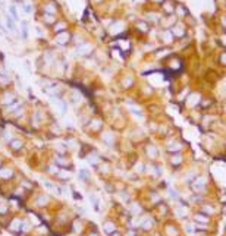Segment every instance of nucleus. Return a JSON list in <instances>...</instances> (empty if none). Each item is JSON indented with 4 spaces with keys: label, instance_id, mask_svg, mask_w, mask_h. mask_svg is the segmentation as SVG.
Wrapping results in <instances>:
<instances>
[{
    "label": "nucleus",
    "instance_id": "1",
    "mask_svg": "<svg viewBox=\"0 0 226 236\" xmlns=\"http://www.w3.org/2000/svg\"><path fill=\"white\" fill-rule=\"evenodd\" d=\"M184 26L182 25H175L173 26V30H172V34H173L175 37H178V38H181V37L184 35Z\"/></svg>",
    "mask_w": 226,
    "mask_h": 236
},
{
    "label": "nucleus",
    "instance_id": "2",
    "mask_svg": "<svg viewBox=\"0 0 226 236\" xmlns=\"http://www.w3.org/2000/svg\"><path fill=\"white\" fill-rule=\"evenodd\" d=\"M198 101H200V97H198L197 94H191L186 103H188V104H191V106H197V104H198Z\"/></svg>",
    "mask_w": 226,
    "mask_h": 236
},
{
    "label": "nucleus",
    "instance_id": "3",
    "mask_svg": "<svg viewBox=\"0 0 226 236\" xmlns=\"http://www.w3.org/2000/svg\"><path fill=\"white\" fill-rule=\"evenodd\" d=\"M172 35H173V34H172L170 31H166V32H164V34H163V37H164V41H166L167 44H170V43L173 41V38H172Z\"/></svg>",
    "mask_w": 226,
    "mask_h": 236
},
{
    "label": "nucleus",
    "instance_id": "4",
    "mask_svg": "<svg viewBox=\"0 0 226 236\" xmlns=\"http://www.w3.org/2000/svg\"><path fill=\"white\" fill-rule=\"evenodd\" d=\"M21 30H22V37L26 38L28 37V28H26V22H22L21 24Z\"/></svg>",
    "mask_w": 226,
    "mask_h": 236
},
{
    "label": "nucleus",
    "instance_id": "5",
    "mask_svg": "<svg viewBox=\"0 0 226 236\" xmlns=\"http://www.w3.org/2000/svg\"><path fill=\"white\" fill-rule=\"evenodd\" d=\"M9 10H10V15H12V18H15V21H18V19H19V18H18V12H16L15 6H10V7H9Z\"/></svg>",
    "mask_w": 226,
    "mask_h": 236
},
{
    "label": "nucleus",
    "instance_id": "6",
    "mask_svg": "<svg viewBox=\"0 0 226 236\" xmlns=\"http://www.w3.org/2000/svg\"><path fill=\"white\" fill-rule=\"evenodd\" d=\"M6 19H7V26H9V30H12V28H13V21H12V18L6 15Z\"/></svg>",
    "mask_w": 226,
    "mask_h": 236
},
{
    "label": "nucleus",
    "instance_id": "7",
    "mask_svg": "<svg viewBox=\"0 0 226 236\" xmlns=\"http://www.w3.org/2000/svg\"><path fill=\"white\" fill-rule=\"evenodd\" d=\"M220 62L223 63V65H226V53H223V54L220 56Z\"/></svg>",
    "mask_w": 226,
    "mask_h": 236
},
{
    "label": "nucleus",
    "instance_id": "8",
    "mask_svg": "<svg viewBox=\"0 0 226 236\" xmlns=\"http://www.w3.org/2000/svg\"><path fill=\"white\" fill-rule=\"evenodd\" d=\"M176 9H178V12H179V15H181V16H182V15H185V13H184V9H182L181 6H178Z\"/></svg>",
    "mask_w": 226,
    "mask_h": 236
},
{
    "label": "nucleus",
    "instance_id": "9",
    "mask_svg": "<svg viewBox=\"0 0 226 236\" xmlns=\"http://www.w3.org/2000/svg\"><path fill=\"white\" fill-rule=\"evenodd\" d=\"M24 9H25V12H31V6L26 5V6H24Z\"/></svg>",
    "mask_w": 226,
    "mask_h": 236
},
{
    "label": "nucleus",
    "instance_id": "10",
    "mask_svg": "<svg viewBox=\"0 0 226 236\" xmlns=\"http://www.w3.org/2000/svg\"><path fill=\"white\" fill-rule=\"evenodd\" d=\"M113 236H119V235H116V233H115V235H113Z\"/></svg>",
    "mask_w": 226,
    "mask_h": 236
}]
</instances>
